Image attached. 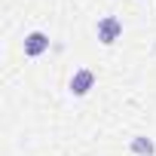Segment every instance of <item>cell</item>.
Listing matches in <instances>:
<instances>
[{"mask_svg":"<svg viewBox=\"0 0 156 156\" xmlns=\"http://www.w3.org/2000/svg\"><path fill=\"white\" fill-rule=\"evenodd\" d=\"M46 46H49V40H46V34H40V31L25 40V52H28V55H40Z\"/></svg>","mask_w":156,"mask_h":156,"instance_id":"1","label":"cell"},{"mask_svg":"<svg viewBox=\"0 0 156 156\" xmlns=\"http://www.w3.org/2000/svg\"><path fill=\"white\" fill-rule=\"evenodd\" d=\"M116 34H119V22H116V19H104V22L98 25V37H101L104 43H113Z\"/></svg>","mask_w":156,"mask_h":156,"instance_id":"2","label":"cell"},{"mask_svg":"<svg viewBox=\"0 0 156 156\" xmlns=\"http://www.w3.org/2000/svg\"><path fill=\"white\" fill-rule=\"evenodd\" d=\"M89 86H92V73H89V70H80V73L73 76V83H70V89H73L76 95H83Z\"/></svg>","mask_w":156,"mask_h":156,"instance_id":"3","label":"cell"},{"mask_svg":"<svg viewBox=\"0 0 156 156\" xmlns=\"http://www.w3.org/2000/svg\"><path fill=\"white\" fill-rule=\"evenodd\" d=\"M135 150H138V153H147V156H150V153H153V144H150V141H144V138H138V141H135Z\"/></svg>","mask_w":156,"mask_h":156,"instance_id":"4","label":"cell"}]
</instances>
